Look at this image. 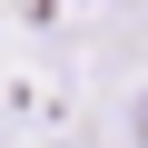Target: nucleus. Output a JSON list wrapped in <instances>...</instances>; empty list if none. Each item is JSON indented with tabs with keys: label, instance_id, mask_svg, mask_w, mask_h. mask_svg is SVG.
<instances>
[{
	"label": "nucleus",
	"instance_id": "1",
	"mask_svg": "<svg viewBox=\"0 0 148 148\" xmlns=\"http://www.w3.org/2000/svg\"><path fill=\"white\" fill-rule=\"evenodd\" d=\"M128 138H138V148H148V89H138V109H128Z\"/></svg>",
	"mask_w": 148,
	"mask_h": 148
}]
</instances>
